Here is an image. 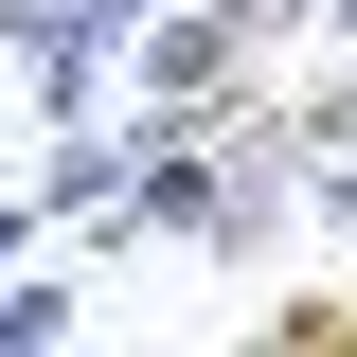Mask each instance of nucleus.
I'll use <instances>...</instances> for the list:
<instances>
[{
  "mask_svg": "<svg viewBox=\"0 0 357 357\" xmlns=\"http://www.w3.org/2000/svg\"><path fill=\"white\" fill-rule=\"evenodd\" d=\"M250 18H232V0H178V18H143V54H126V107H161V126H178V107H232V89H250Z\"/></svg>",
  "mask_w": 357,
  "mask_h": 357,
  "instance_id": "obj_1",
  "label": "nucleus"
},
{
  "mask_svg": "<svg viewBox=\"0 0 357 357\" xmlns=\"http://www.w3.org/2000/svg\"><path fill=\"white\" fill-rule=\"evenodd\" d=\"M72 321H89V286H54L36 250L0 268V357H54V340H72Z\"/></svg>",
  "mask_w": 357,
  "mask_h": 357,
  "instance_id": "obj_2",
  "label": "nucleus"
},
{
  "mask_svg": "<svg viewBox=\"0 0 357 357\" xmlns=\"http://www.w3.org/2000/svg\"><path fill=\"white\" fill-rule=\"evenodd\" d=\"M36 232H54V197H36V178H0V268L36 250Z\"/></svg>",
  "mask_w": 357,
  "mask_h": 357,
  "instance_id": "obj_3",
  "label": "nucleus"
},
{
  "mask_svg": "<svg viewBox=\"0 0 357 357\" xmlns=\"http://www.w3.org/2000/svg\"><path fill=\"white\" fill-rule=\"evenodd\" d=\"M0 72H18V54H0Z\"/></svg>",
  "mask_w": 357,
  "mask_h": 357,
  "instance_id": "obj_4",
  "label": "nucleus"
}]
</instances>
